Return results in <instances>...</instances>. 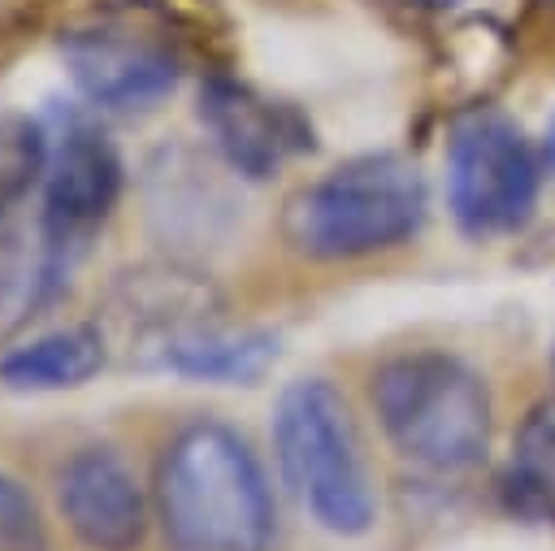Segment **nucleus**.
Instances as JSON below:
<instances>
[{
	"label": "nucleus",
	"instance_id": "obj_7",
	"mask_svg": "<svg viewBox=\"0 0 555 551\" xmlns=\"http://www.w3.org/2000/svg\"><path fill=\"white\" fill-rule=\"evenodd\" d=\"M56 52L74 91L100 113H147L182 78L173 39L130 13H95L65 26Z\"/></svg>",
	"mask_w": 555,
	"mask_h": 551
},
{
	"label": "nucleus",
	"instance_id": "obj_4",
	"mask_svg": "<svg viewBox=\"0 0 555 551\" xmlns=\"http://www.w3.org/2000/svg\"><path fill=\"white\" fill-rule=\"evenodd\" d=\"M369 403L390 447L429 473H464L490 447L486 377L451 351L416 347L382 360L369 377Z\"/></svg>",
	"mask_w": 555,
	"mask_h": 551
},
{
	"label": "nucleus",
	"instance_id": "obj_18",
	"mask_svg": "<svg viewBox=\"0 0 555 551\" xmlns=\"http://www.w3.org/2000/svg\"><path fill=\"white\" fill-rule=\"evenodd\" d=\"M538 152H542V165H546V174L555 178V117L546 121V130H542V139H538Z\"/></svg>",
	"mask_w": 555,
	"mask_h": 551
},
{
	"label": "nucleus",
	"instance_id": "obj_15",
	"mask_svg": "<svg viewBox=\"0 0 555 551\" xmlns=\"http://www.w3.org/2000/svg\"><path fill=\"white\" fill-rule=\"evenodd\" d=\"M0 551H48V525L35 495L0 469Z\"/></svg>",
	"mask_w": 555,
	"mask_h": 551
},
{
	"label": "nucleus",
	"instance_id": "obj_19",
	"mask_svg": "<svg viewBox=\"0 0 555 551\" xmlns=\"http://www.w3.org/2000/svg\"><path fill=\"white\" fill-rule=\"evenodd\" d=\"M551 377H555V351H551Z\"/></svg>",
	"mask_w": 555,
	"mask_h": 551
},
{
	"label": "nucleus",
	"instance_id": "obj_5",
	"mask_svg": "<svg viewBox=\"0 0 555 551\" xmlns=\"http://www.w3.org/2000/svg\"><path fill=\"white\" fill-rule=\"evenodd\" d=\"M273 456L299 508L338 538H360L377 521L364 443L347 399L325 377L291 382L273 403Z\"/></svg>",
	"mask_w": 555,
	"mask_h": 551
},
{
	"label": "nucleus",
	"instance_id": "obj_17",
	"mask_svg": "<svg viewBox=\"0 0 555 551\" xmlns=\"http://www.w3.org/2000/svg\"><path fill=\"white\" fill-rule=\"evenodd\" d=\"M382 4H390L399 13H412V17H442V13L460 9L464 0H382Z\"/></svg>",
	"mask_w": 555,
	"mask_h": 551
},
{
	"label": "nucleus",
	"instance_id": "obj_8",
	"mask_svg": "<svg viewBox=\"0 0 555 551\" xmlns=\"http://www.w3.org/2000/svg\"><path fill=\"white\" fill-rule=\"evenodd\" d=\"M126 187V161L108 130L78 108H56L48 121V169H43V200H39V234L43 243L78 265L113 217Z\"/></svg>",
	"mask_w": 555,
	"mask_h": 551
},
{
	"label": "nucleus",
	"instance_id": "obj_6",
	"mask_svg": "<svg viewBox=\"0 0 555 551\" xmlns=\"http://www.w3.org/2000/svg\"><path fill=\"white\" fill-rule=\"evenodd\" d=\"M538 143L494 108L464 113L447 139V208L468 239H503L529 226L542 191Z\"/></svg>",
	"mask_w": 555,
	"mask_h": 551
},
{
	"label": "nucleus",
	"instance_id": "obj_2",
	"mask_svg": "<svg viewBox=\"0 0 555 551\" xmlns=\"http://www.w3.org/2000/svg\"><path fill=\"white\" fill-rule=\"evenodd\" d=\"M156 521L173 551H269L273 486L251 443L212 417L186 421L156 464Z\"/></svg>",
	"mask_w": 555,
	"mask_h": 551
},
{
	"label": "nucleus",
	"instance_id": "obj_12",
	"mask_svg": "<svg viewBox=\"0 0 555 551\" xmlns=\"http://www.w3.org/2000/svg\"><path fill=\"white\" fill-rule=\"evenodd\" d=\"M499 495L512 516L555 525V399L529 408L520 421L499 477Z\"/></svg>",
	"mask_w": 555,
	"mask_h": 551
},
{
	"label": "nucleus",
	"instance_id": "obj_11",
	"mask_svg": "<svg viewBox=\"0 0 555 551\" xmlns=\"http://www.w3.org/2000/svg\"><path fill=\"white\" fill-rule=\"evenodd\" d=\"M108 360V338L100 325H65L35 334L0 356V386L17 395H56L87 386Z\"/></svg>",
	"mask_w": 555,
	"mask_h": 551
},
{
	"label": "nucleus",
	"instance_id": "obj_13",
	"mask_svg": "<svg viewBox=\"0 0 555 551\" xmlns=\"http://www.w3.org/2000/svg\"><path fill=\"white\" fill-rule=\"evenodd\" d=\"M69 273H74V265L61 260L43 243L39 226H35L30 243L4 239L0 243V330H13L26 317H35L39 308H48L65 291Z\"/></svg>",
	"mask_w": 555,
	"mask_h": 551
},
{
	"label": "nucleus",
	"instance_id": "obj_9",
	"mask_svg": "<svg viewBox=\"0 0 555 551\" xmlns=\"http://www.w3.org/2000/svg\"><path fill=\"white\" fill-rule=\"evenodd\" d=\"M195 117L217 156L251 182L273 178L286 161L317 148L299 104L269 95L238 74H208L195 95Z\"/></svg>",
	"mask_w": 555,
	"mask_h": 551
},
{
	"label": "nucleus",
	"instance_id": "obj_10",
	"mask_svg": "<svg viewBox=\"0 0 555 551\" xmlns=\"http://www.w3.org/2000/svg\"><path fill=\"white\" fill-rule=\"evenodd\" d=\"M56 508L87 551H139L152 503L113 447H82L56 469Z\"/></svg>",
	"mask_w": 555,
	"mask_h": 551
},
{
	"label": "nucleus",
	"instance_id": "obj_16",
	"mask_svg": "<svg viewBox=\"0 0 555 551\" xmlns=\"http://www.w3.org/2000/svg\"><path fill=\"white\" fill-rule=\"evenodd\" d=\"M512 35L525 56L555 65V0H520Z\"/></svg>",
	"mask_w": 555,
	"mask_h": 551
},
{
	"label": "nucleus",
	"instance_id": "obj_3",
	"mask_svg": "<svg viewBox=\"0 0 555 551\" xmlns=\"http://www.w3.org/2000/svg\"><path fill=\"white\" fill-rule=\"evenodd\" d=\"M429 213L425 174L399 152H364L286 200L282 234L308 260H360L408 243Z\"/></svg>",
	"mask_w": 555,
	"mask_h": 551
},
{
	"label": "nucleus",
	"instance_id": "obj_1",
	"mask_svg": "<svg viewBox=\"0 0 555 551\" xmlns=\"http://www.w3.org/2000/svg\"><path fill=\"white\" fill-rule=\"evenodd\" d=\"M113 325L126 364L191 382L247 386L278 360V334L221 321V299L199 273L178 265L126 273L113 291Z\"/></svg>",
	"mask_w": 555,
	"mask_h": 551
},
{
	"label": "nucleus",
	"instance_id": "obj_14",
	"mask_svg": "<svg viewBox=\"0 0 555 551\" xmlns=\"http://www.w3.org/2000/svg\"><path fill=\"white\" fill-rule=\"evenodd\" d=\"M48 169V121L30 113L0 117V217L43 182Z\"/></svg>",
	"mask_w": 555,
	"mask_h": 551
}]
</instances>
